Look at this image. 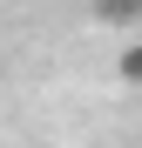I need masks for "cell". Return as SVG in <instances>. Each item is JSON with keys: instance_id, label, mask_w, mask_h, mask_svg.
<instances>
[{"instance_id": "obj_1", "label": "cell", "mask_w": 142, "mask_h": 148, "mask_svg": "<svg viewBox=\"0 0 142 148\" xmlns=\"http://www.w3.org/2000/svg\"><path fill=\"white\" fill-rule=\"evenodd\" d=\"M88 14L102 27H142V0H88Z\"/></svg>"}, {"instance_id": "obj_2", "label": "cell", "mask_w": 142, "mask_h": 148, "mask_svg": "<svg viewBox=\"0 0 142 148\" xmlns=\"http://www.w3.org/2000/svg\"><path fill=\"white\" fill-rule=\"evenodd\" d=\"M115 81H122V88H142V40H129L122 54H115Z\"/></svg>"}]
</instances>
